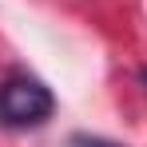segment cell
<instances>
[{"label": "cell", "mask_w": 147, "mask_h": 147, "mask_svg": "<svg viewBox=\"0 0 147 147\" xmlns=\"http://www.w3.org/2000/svg\"><path fill=\"white\" fill-rule=\"evenodd\" d=\"M56 107L52 92L32 76H12L0 84V123L4 127H36Z\"/></svg>", "instance_id": "obj_1"}, {"label": "cell", "mask_w": 147, "mask_h": 147, "mask_svg": "<svg viewBox=\"0 0 147 147\" xmlns=\"http://www.w3.org/2000/svg\"><path fill=\"white\" fill-rule=\"evenodd\" d=\"M72 147H119V143H107V139H88V135H80V139H72Z\"/></svg>", "instance_id": "obj_2"}, {"label": "cell", "mask_w": 147, "mask_h": 147, "mask_svg": "<svg viewBox=\"0 0 147 147\" xmlns=\"http://www.w3.org/2000/svg\"><path fill=\"white\" fill-rule=\"evenodd\" d=\"M143 84H147V72H143Z\"/></svg>", "instance_id": "obj_3"}]
</instances>
